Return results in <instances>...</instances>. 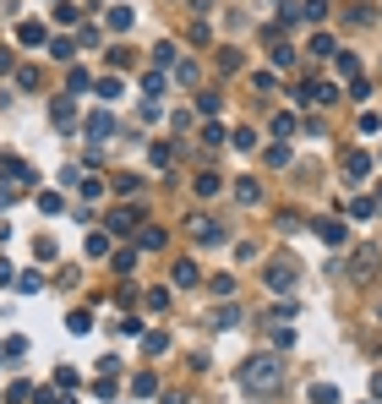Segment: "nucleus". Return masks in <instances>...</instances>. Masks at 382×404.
<instances>
[{"instance_id": "1", "label": "nucleus", "mask_w": 382, "mask_h": 404, "mask_svg": "<svg viewBox=\"0 0 382 404\" xmlns=\"http://www.w3.org/2000/svg\"><path fill=\"white\" fill-rule=\"evenodd\" d=\"M279 377H284V361H279V355H251V361L240 366V383H246L251 394H273Z\"/></svg>"}, {"instance_id": "2", "label": "nucleus", "mask_w": 382, "mask_h": 404, "mask_svg": "<svg viewBox=\"0 0 382 404\" xmlns=\"http://www.w3.org/2000/svg\"><path fill=\"white\" fill-rule=\"evenodd\" d=\"M301 104H339V82H306Z\"/></svg>"}, {"instance_id": "3", "label": "nucleus", "mask_w": 382, "mask_h": 404, "mask_svg": "<svg viewBox=\"0 0 382 404\" xmlns=\"http://www.w3.org/2000/svg\"><path fill=\"white\" fill-rule=\"evenodd\" d=\"M186 230H191V241H197V246H213V241H219V235H224V230H219V224H213L208 213H197V219H191Z\"/></svg>"}, {"instance_id": "4", "label": "nucleus", "mask_w": 382, "mask_h": 404, "mask_svg": "<svg viewBox=\"0 0 382 404\" xmlns=\"http://www.w3.org/2000/svg\"><path fill=\"white\" fill-rule=\"evenodd\" d=\"M344 175H350V180L361 186V180L372 175V153H361V148H355V153H344Z\"/></svg>"}, {"instance_id": "5", "label": "nucleus", "mask_w": 382, "mask_h": 404, "mask_svg": "<svg viewBox=\"0 0 382 404\" xmlns=\"http://www.w3.org/2000/svg\"><path fill=\"white\" fill-rule=\"evenodd\" d=\"M17 44H28V50H44V44H50L44 22H22V28H17Z\"/></svg>"}, {"instance_id": "6", "label": "nucleus", "mask_w": 382, "mask_h": 404, "mask_svg": "<svg viewBox=\"0 0 382 404\" xmlns=\"http://www.w3.org/2000/svg\"><path fill=\"white\" fill-rule=\"evenodd\" d=\"M197 279H202V273H197V262H186V257H180V262L169 268V284H175V290H191Z\"/></svg>"}, {"instance_id": "7", "label": "nucleus", "mask_w": 382, "mask_h": 404, "mask_svg": "<svg viewBox=\"0 0 382 404\" xmlns=\"http://www.w3.org/2000/svg\"><path fill=\"white\" fill-rule=\"evenodd\" d=\"M50 120H55L61 131H72V120H76V104H72V98H55V104H50Z\"/></svg>"}, {"instance_id": "8", "label": "nucleus", "mask_w": 382, "mask_h": 404, "mask_svg": "<svg viewBox=\"0 0 382 404\" xmlns=\"http://www.w3.org/2000/svg\"><path fill=\"white\" fill-rule=\"evenodd\" d=\"M109 131H115V115L109 109H93L87 115V137H109Z\"/></svg>"}, {"instance_id": "9", "label": "nucleus", "mask_w": 382, "mask_h": 404, "mask_svg": "<svg viewBox=\"0 0 382 404\" xmlns=\"http://www.w3.org/2000/svg\"><path fill=\"white\" fill-rule=\"evenodd\" d=\"M372 268H377V251H372V246H361V251H355V262H350V273H355V279H372Z\"/></svg>"}, {"instance_id": "10", "label": "nucleus", "mask_w": 382, "mask_h": 404, "mask_svg": "<svg viewBox=\"0 0 382 404\" xmlns=\"http://www.w3.org/2000/svg\"><path fill=\"white\" fill-rule=\"evenodd\" d=\"M262 279H268V290H279V295H290V290H295V273H290V268H268Z\"/></svg>"}, {"instance_id": "11", "label": "nucleus", "mask_w": 382, "mask_h": 404, "mask_svg": "<svg viewBox=\"0 0 382 404\" xmlns=\"http://www.w3.org/2000/svg\"><path fill=\"white\" fill-rule=\"evenodd\" d=\"M131 224H137V208H115V213H109V230H115V235H131Z\"/></svg>"}, {"instance_id": "12", "label": "nucleus", "mask_w": 382, "mask_h": 404, "mask_svg": "<svg viewBox=\"0 0 382 404\" xmlns=\"http://www.w3.org/2000/svg\"><path fill=\"white\" fill-rule=\"evenodd\" d=\"M131 17H137L131 6H109V17H104V22H109L115 33H126V28H131Z\"/></svg>"}, {"instance_id": "13", "label": "nucleus", "mask_w": 382, "mask_h": 404, "mask_svg": "<svg viewBox=\"0 0 382 404\" xmlns=\"http://www.w3.org/2000/svg\"><path fill=\"white\" fill-rule=\"evenodd\" d=\"M235 197H240L246 208H257V202H262V186H257V180H235Z\"/></svg>"}, {"instance_id": "14", "label": "nucleus", "mask_w": 382, "mask_h": 404, "mask_svg": "<svg viewBox=\"0 0 382 404\" xmlns=\"http://www.w3.org/2000/svg\"><path fill=\"white\" fill-rule=\"evenodd\" d=\"M317 235H322L328 246H344V224H339V219H322V224H317Z\"/></svg>"}, {"instance_id": "15", "label": "nucleus", "mask_w": 382, "mask_h": 404, "mask_svg": "<svg viewBox=\"0 0 382 404\" xmlns=\"http://www.w3.org/2000/svg\"><path fill=\"white\" fill-rule=\"evenodd\" d=\"M306 404H339V388H333V383H317V388L306 394Z\"/></svg>"}, {"instance_id": "16", "label": "nucleus", "mask_w": 382, "mask_h": 404, "mask_svg": "<svg viewBox=\"0 0 382 404\" xmlns=\"http://www.w3.org/2000/svg\"><path fill=\"white\" fill-rule=\"evenodd\" d=\"M98 39H104V28H98V22H82V28H76V44H87V50H98Z\"/></svg>"}, {"instance_id": "17", "label": "nucleus", "mask_w": 382, "mask_h": 404, "mask_svg": "<svg viewBox=\"0 0 382 404\" xmlns=\"http://www.w3.org/2000/svg\"><path fill=\"white\" fill-rule=\"evenodd\" d=\"M17 290H22V295H39V290H44V273H33V268L17 273Z\"/></svg>"}, {"instance_id": "18", "label": "nucleus", "mask_w": 382, "mask_h": 404, "mask_svg": "<svg viewBox=\"0 0 382 404\" xmlns=\"http://www.w3.org/2000/svg\"><path fill=\"white\" fill-rule=\"evenodd\" d=\"M295 11H301V22H322V17H328V0H306Z\"/></svg>"}, {"instance_id": "19", "label": "nucleus", "mask_w": 382, "mask_h": 404, "mask_svg": "<svg viewBox=\"0 0 382 404\" xmlns=\"http://www.w3.org/2000/svg\"><path fill=\"white\" fill-rule=\"evenodd\" d=\"M229 148H240V153H251V148H257V131H251V126H240V131L229 137Z\"/></svg>"}, {"instance_id": "20", "label": "nucleus", "mask_w": 382, "mask_h": 404, "mask_svg": "<svg viewBox=\"0 0 382 404\" xmlns=\"http://www.w3.org/2000/svg\"><path fill=\"white\" fill-rule=\"evenodd\" d=\"M219 191H224L219 175H197V197H219Z\"/></svg>"}, {"instance_id": "21", "label": "nucleus", "mask_w": 382, "mask_h": 404, "mask_svg": "<svg viewBox=\"0 0 382 404\" xmlns=\"http://www.w3.org/2000/svg\"><path fill=\"white\" fill-rule=\"evenodd\" d=\"M87 257H109V235H104V230L87 235Z\"/></svg>"}, {"instance_id": "22", "label": "nucleus", "mask_w": 382, "mask_h": 404, "mask_svg": "<svg viewBox=\"0 0 382 404\" xmlns=\"http://www.w3.org/2000/svg\"><path fill=\"white\" fill-rule=\"evenodd\" d=\"M142 350H148V355H164V350H169V333H142Z\"/></svg>"}, {"instance_id": "23", "label": "nucleus", "mask_w": 382, "mask_h": 404, "mask_svg": "<svg viewBox=\"0 0 382 404\" xmlns=\"http://www.w3.org/2000/svg\"><path fill=\"white\" fill-rule=\"evenodd\" d=\"M131 394H137V399H153V394H158V383H153V372H142V377L131 383Z\"/></svg>"}, {"instance_id": "24", "label": "nucleus", "mask_w": 382, "mask_h": 404, "mask_svg": "<svg viewBox=\"0 0 382 404\" xmlns=\"http://www.w3.org/2000/svg\"><path fill=\"white\" fill-rule=\"evenodd\" d=\"M240 323V306H219V312H213V328H235Z\"/></svg>"}, {"instance_id": "25", "label": "nucleus", "mask_w": 382, "mask_h": 404, "mask_svg": "<svg viewBox=\"0 0 382 404\" xmlns=\"http://www.w3.org/2000/svg\"><path fill=\"white\" fill-rule=\"evenodd\" d=\"M273 66H295V50L284 39H273Z\"/></svg>"}, {"instance_id": "26", "label": "nucleus", "mask_w": 382, "mask_h": 404, "mask_svg": "<svg viewBox=\"0 0 382 404\" xmlns=\"http://www.w3.org/2000/svg\"><path fill=\"white\" fill-rule=\"evenodd\" d=\"M202 142H208V148H224V126L208 120V126H202Z\"/></svg>"}, {"instance_id": "27", "label": "nucleus", "mask_w": 382, "mask_h": 404, "mask_svg": "<svg viewBox=\"0 0 382 404\" xmlns=\"http://www.w3.org/2000/svg\"><path fill=\"white\" fill-rule=\"evenodd\" d=\"M339 77H350V82L361 77V55H339Z\"/></svg>"}, {"instance_id": "28", "label": "nucleus", "mask_w": 382, "mask_h": 404, "mask_svg": "<svg viewBox=\"0 0 382 404\" xmlns=\"http://www.w3.org/2000/svg\"><path fill=\"white\" fill-rule=\"evenodd\" d=\"M66 87H72V93H87V87H93V77H87L82 66H72V77H66Z\"/></svg>"}, {"instance_id": "29", "label": "nucleus", "mask_w": 382, "mask_h": 404, "mask_svg": "<svg viewBox=\"0 0 382 404\" xmlns=\"http://www.w3.org/2000/svg\"><path fill=\"white\" fill-rule=\"evenodd\" d=\"M93 87H98V98H120V77H98Z\"/></svg>"}, {"instance_id": "30", "label": "nucleus", "mask_w": 382, "mask_h": 404, "mask_svg": "<svg viewBox=\"0 0 382 404\" xmlns=\"http://www.w3.org/2000/svg\"><path fill=\"white\" fill-rule=\"evenodd\" d=\"M197 109L213 120V115H219V93H197Z\"/></svg>"}, {"instance_id": "31", "label": "nucleus", "mask_w": 382, "mask_h": 404, "mask_svg": "<svg viewBox=\"0 0 382 404\" xmlns=\"http://www.w3.org/2000/svg\"><path fill=\"white\" fill-rule=\"evenodd\" d=\"M39 208H44V213H61L66 202H61V191H39Z\"/></svg>"}, {"instance_id": "32", "label": "nucleus", "mask_w": 382, "mask_h": 404, "mask_svg": "<svg viewBox=\"0 0 382 404\" xmlns=\"http://www.w3.org/2000/svg\"><path fill=\"white\" fill-rule=\"evenodd\" d=\"M350 213H355V219H366V213H377V197H355V202H350Z\"/></svg>"}, {"instance_id": "33", "label": "nucleus", "mask_w": 382, "mask_h": 404, "mask_svg": "<svg viewBox=\"0 0 382 404\" xmlns=\"http://www.w3.org/2000/svg\"><path fill=\"white\" fill-rule=\"evenodd\" d=\"M158 246H164V230H158V224H148V230H142V251H158Z\"/></svg>"}, {"instance_id": "34", "label": "nucleus", "mask_w": 382, "mask_h": 404, "mask_svg": "<svg viewBox=\"0 0 382 404\" xmlns=\"http://www.w3.org/2000/svg\"><path fill=\"white\" fill-rule=\"evenodd\" d=\"M72 50H76L72 39H50V55H55V61H72Z\"/></svg>"}, {"instance_id": "35", "label": "nucleus", "mask_w": 382, "mask_h": 404, "mask_svg": "<svg viewBox=\"0 0 382 404\" xmlns=\"http://www.w3.org/2000/svg\"><path fill=\"white\" fill-rule=\"evenodd\" d=\"M273 344H279V350H290V344H295V328L279 323V328H273Z\"/></svg>"}, {"instance_id": "36", "label": "nucleus", "mask_w": 382, "mask_h": 404, "mask_svg": "<svg viewBox=\"0 0 382 404\" xmlns=\"http://www.w3.org/2000/svg\"><path fill=\"white\" fill-rule=\"evenodd\" d=\"M6 399H11V404H28V399H33V388H28V383H11V388H6Z\"/></svg>"}, {"instance_id": "37", "label": "nucleus", "mask_w": 382, "mask_h": 404, "mask_svg": "<svg viewBox=\"0 0 382 404\" xmlns=\"http://www.w3.org/2000/svg\"><path fill=\"white\" fill-rule=\"evenodd\" d=\"M311 55H317V61H322V55H333V39H328V33H317V39H311Z\"/></svg>"}, {"instance_id": "38", "label": "nucleus", "mask_w": 382, "mask_h": 404, "mask_svg": "<svg viewBox=\"0 0 382 404\" xmlns=\"http://www.w3.org/2000/svg\"><path fill=\"white\" fill-rule=\"evenodd\" d=\"M295 131V115H273V137H290Z\"/></svg>"}, {"instance_id": "39", "label": "nucleus", "mask_w": 382, "mask_h": 404, "mask_svg": "<svg viewBox=\"0 0 382 404\" xmlns=\"http://www.w3.org/2000/svg\"><path fill=\"white\" fill-rule=\"evenodd\" d=\"M0 355H28V339H22V333H11V339H6V350H0Z\"/></svg>"}, {"instance_id": "40", "label": "nucleus", "mask_w": 382, "mask_h": 404, "mask_svg": "<svg viewBox=\"0 0 382 404\" xmlns=\"http://www.w3.org/2000/svg\"><path fill=\"white\" fill-rule=\"evenodd\" d=\"M142 93H148V98H158V93H164V77H158V72H148V77H142Z\"/></svg>"}, {"instance_id": "41", "label": "nucleus", "mask_w": 382, "mask_h": 404, "mask_svg": "<svg viewBox=\"0 0 382 404\" xmlns=\"http://www.w3.org/2000/svg\"><path fill=\"white\" fill-rule=\"evenodd\" d=\"M66 328H72V333H87V328H93V317H87V312H72V317H66Z\"/></svg>"}, {"instance_id": "42", "label": "nucleus", "mask_w": 382, "mask_h": 404, "mask_svg": "<svg viewBox=\"0 0 382 404\" xmlns=\"http://www.w3.org/2000/svg\"><path fill=\"white\" fill-rule=\"evenodd\" d=\"M76 17H82V11H76L72 0H61V6H55V22H76Z\"/></svg>"}, {"instance_id": "43", "label": "nucleus", "mask_w": 382, "mask_h": 404, "mask_svg": "<svg viewBox=\"0 0 382 404\" xmlns=\"http://www.w3.org/2000/svg\"><path fill=\"white\" fill-rule=\"evenodd\" d=\"M148 306L153 312H169V290H148Z\"/></svg>"}, {"instance_id": "44", "label": "nucleus", "mask_w": 382, "mask_h": 404, "mask_svg": "<svg viewBox=\"0 0 382 404\" xmlns=\"http://www.w3.org/2000/svg\"><path fill=\"white\" fill-rule=\"evenodd\" d=\"M17 197H22V191H17V186H0V208H11V202H17Z\"/></svg>"}, {"instance_id": "45", "label": "nucleus", "mask_w": 382, "mask_h": 404, "mask_svg": "<svg viewBox=\"0 0 382 404\" xmlns=\"http://www.w3.org/2000/svg\"><path fill=\"white\" fill-rule=\"evenodd\" d=\"M0 284H17V268H11L6 257H0Z\"/></svg>"}, {"instance_id": "46", "label": "nucleus", "mask_w": 382, "mask_h": 404, "mask_svg": "<svg viewBox=\"0 0 382 404\" xmlns=\"http://www.w3.org/2000/svg\"><path fill=\"white\" fill-rule=\"evenodd\" d=\"M11 66H17V55H11V50H0V72H11Z\"/></svg>"}, {"instance_id": "47", "label": "nucleus", "mask_w": 382, "mask_h": 404, "mask_svg": "<svg viewBox=\"0 0 382 404\" xmlns=\"http://www.w3.org/2000/svg\"><path fill=\"white\" fill-rule=\"evenodd\" d=\"M372 394H377V399H382V372H377V377H372Z\"/></svg>"}, {"instance_id": "48", "label": "nucleus", "mask_w": 382, "mask_h": 404, "mask_svg": "<svg viewBox=\"0 0 382 404\" xmlns=\"http://www.w3.org/2000/svg\"><path fill=\"white\" fill-rule=\"evenodd\" d=\"M197 6H208V0H197Z\"/></svg>"}, {"instance_id": "49", "label": "nucleus", "mask_w": 382, "mask_h": 404, "mask_svg": "<svg viewBox=\"0 0 382 404\" xmlns=\"http://www.w3.org/2000/svg\"><path fill=\"white\" fill-rule=\"evenodd\" d=\"M377 159H382V153H377Z\"/></svg>"}]
</instances>
